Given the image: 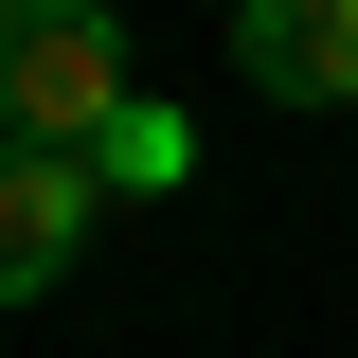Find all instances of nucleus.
<instances>
[{
    "instance_id": "1",
    "label": "nucleus",
    "mask_w": 358,
    "mask_h": 358,
    "mask_svg": "<svg viewBox=\"0 0 358 358\" xmlns=\"http://www.w3.org/2000/svg\"><path fill=\"white\" fill-rule=\"evenodd\" d=\"M126 108L143 90H126V18H108V0H0V143L90 162Z\"/></svg>"
},
{
    "instance_id": "2",
    "label": "nucleus",
    "mask_w": 358,
    "mask_h": 358,
    "mask_svg": "<svg viewBox=\"0 0 358 358\" xmlns=\"http://www.w3.org/2000/svg\"><path fill=\"white\" fill-rule=\"evenodd\" d=\"M233 72L268 108H341L358 90V0H233Z\"/></svg>"
},
{
    "instance_id": "3",
    "label": "nucleus",
    "mask_w": 358,
    "mask_h": 358,
    "mask_svg": "<svg viewBox=\"0 0 358 358\" xmlns=\"http://www.w3.org/2000/svg\"><path fill=\"white\" fill-rule=\"evenodd\" d=\"M90 197H108L90 162H36V143H0V305H36L54 268L90 251Z\"/></svg>"
},
{
    "instance_id": "4",
    "label": "nucleus",
    "mask_w": 358,
    "mask_h": 358,
    "mask_svg": "<svg viewBox=\"0 0 358 358\" xmlns=\"http://www.w3.org/2000/svg\"><path fill=\"white\" fill-rule=\"evenodd\" d=\"M90 179H126V197H179V179H197V126H179V108H126V126L90 143Z\"/></svg>"
}]
</instances>
